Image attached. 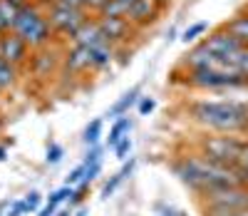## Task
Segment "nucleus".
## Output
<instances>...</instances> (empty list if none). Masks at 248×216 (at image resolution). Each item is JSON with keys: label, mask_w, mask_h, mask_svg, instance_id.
Returning <instances> with one entry per match:
<instances>
[{"label": "nucleus", "mask_w": 248, "mask_h": 216, "mask_svg": "<svg viewBox=\"0 0 248 216\" xmlns=\"http://www.w3.org/2000/svg\"><path fill=\"white\" fill-rule=\"evenodd\" d=\"M169 169L174 171V177L191 189L196 197H203L206 191L218 189V186H233L241 184L236 166H226V164H216L211 159H206L199 152H189V154H176L169 164ZM243 186V184H241Z\"/></svg>", "instance_id": "f257e3e1"}, {"label": "nucleus", "mask_w": 248, "mask_h": 216, "mask_svg": "<svg viewBox=\"0 0 248 216\" xmlns=\"http://www.w3.org/2000/svg\"><path fill=\"white\" fill-rule=\"evenodd\" d=\"M189 119L216 134L248 132V102L238 100H196L186 107Z\"/></svg>", "instance_id": "f03ea898"}, {"label": "nucleus", "mask_w": 248, "mask_h": 216, "mask_svg": "<svg viewBox=\"0 0 248 216\" xmlns=\"http://www.w3.org/2000/svg\"><path fill=\"white\" fill-rule=\"evenodd\" d=\"M13 33H17L23 37L30 45V50H43V48L52 45L55 33H52V25L47 20V5L43 0H32V3H28L25 8L17 10Z\"/></svg>", "instance_id": "7ed1b4c3"}, {"label": "nucleus", "mask_w": 248, "mask_h": 216, "mask_svg": "<svg viewBox=\"0 0 248 216\" xmlns=\"http://www.w3.org/2000/svg\"><path fill=\"white\" fill-rule=\"evenodd\" d=\"M246 144H248V137H238V134H211V137L206 134L196 142V152L216 164L236 166L243 157Z\"/></svg>", "instance_id": "20e7f679"}, {"label": "nucleus", "mask_w": 248, "mask_h": 216, "mask_svg": "<svg viewBox=\"0 0 248 216\" xmlns=\"http://www.w3.org/2000/svg\"><path fill=\"white\" fill-rule=\"evenodd\" d=\"M92 17L90 10L85 8H67V5H60V3H52L47 5V20L52 25V33L60 35V37H75L77 30L87 23V20Z\"/></svg>", "instance_id": "39448f33"}, {"label": "nucleus", "mask_w": 248, "mask_h": 216, "mask_svg": "<svg viewBox=\"0 0 248 216\" xmlns=\"http://www.w3.org/2000/svg\"><path fill=\"white\" fill-rule=\"evenodd\" d=\"M0 57H3L5 62H10V65H15L17 70H23V67H28V62L32 57V50L17 33L10 30V33H5L3 37H0Z\"/></svg>", "instance_id": "423d86ee"}, {"label": "nucleus", "mask_w": 248, "mask_h": 216, "mask_svg": "<svg viewBox=\"0 0 248 216\" xmlns=\"http://www.w3.org/2000/svg\"><path fill=\"white\" fill-rule=\"evenodd\" d=\"M203 48L209 50L214 57H218V60H229V57H233L236 52H241L246 48V42H241L236 35H231L226 28H221V30L211 33L209 37L203 40Z\"/></svg>", "instance_id": "0eeeda50"}, {"label": "nucleus", "mask_w": 248, "mask_h": 216, "mask_svg": "<svg viewBox=\"0 0 248 216\" xmlns=\"http://www.w3.org/2000/svg\"><path fill=\"white\" fill-rule=\"evenodd\" d=\"M161 8H164V3H159V0H137V3H132L127 8V23L134 30H144L159 17Z\"/></svg>", "instance_id": "6e6552de"}, {"label": "nucleus", "mask_w": 248, "mask_h": 216, "mask_svg": "<svg viewBox=\"0 0 248 216\" xmlns=\"http://www.w3.org/2000/svg\"><path fill=\"white\" fill-rule=\"evenodd\" d=\"M97 25L102 30V37H105L107 45H112L114 50L122 48L127 37L134 33V28L127 23V17H94Z\"/></svg>", "instance_id": "1a4fd4ad"}, {"label": "nucleus", "mask_w": 248, "mask_h": 216, "mask_svg": "<svg viewBox=\"0 0 248 216\" xmlns=\"http://www.w3.org/2000/svg\"><path fill=\"white\" fill-rule=\"evenodd\" d=\"M60 65H62V55H57L50 45V48H43V50H32L28 67L32 70L35 77H50Z\"/></svg>", "instance_id": "9d476101"}, {"label": "nucleus", "mask_w": 248, "mask_h": 216, "mask_svg": "<svg viewBox=\"0 0 248 216\" xmlns=\"http://www.w3.org/2000/svg\"><path fill=\"white\" fill-rule=\"evenodd\" d=\"M218 62H221V60L214 57L209 50H206L203 42H199L194 50H189V52L184 55L181 67H184V70H206V67H216Z\"/></svg>", "instance_id": "9b49d317"}, {"label": "nucleus", "mask_w": 248, "mask_h": 216, "mask_svg": "<svg viewBox=\"0 0 248 216\" xmlns=\"http://www.w3.org/2000/svg\"><path fill=\"white\" fill-rule=\"evenodd\" d=\"M62 67L70 70L72 75L90 72V48L72 45V48H70L65 55H62Z\"/></svg>", "instance_id": "f8f14e48"}, {"label": "nucleus", "mask_w": 248, "mask_h": 216, "mask_svg": "<svg viewBox=\"0 0 248 216\" xmlns=\"http://www.w3.org/2000/svg\"><path fill=\"white\" fill-rule=\"evenodd\" d=\"M102 42H105V37H102V30H99V25H97L94 15H92L87 23L77 30V35L72 37V45H82V48H97V45H102Z\"/></svg>", "instance_id": "ddd939ff"}, {"label": "nucleus", "mask_w": 248, "mask_h": 216, "mask_svg": "<svg viewBox=\"0 0 248 216\" xmlns=\"http://www.w3.org/2000/svg\"><path fill=\"white\" fill-rule=\"evenodd\" d=\"M114 55H117V50L112 45H107V42H102L97 48H90V72H99V70L109 67Z\"/></svg>", "instance_id": "4468645a"}, {"label": "nucleus", "mask_w": 248, "mask_h": 216, "mask_svg": "<svg viewBox=\"0 0 248 216\" xmlns=\"http://www.w3.org/2000/svg\"><path fill=\"white\" fill-rule=\"evenodd\" d=\"M139 95H141V90L139 87H132V90H127L124 92L114 104H112V110L107 112V117L109 119H119V117H127L129 115V110L134 104H139Z\"/></svg>", "instance_id": "2eb2a0df"}, {"label": "nucleus", "mask_w": 248, "mask_h": 216, "mask_svg": "<svg viewBox=\"0 0 248 216\" xmlns=\"http://www.w3.org/2000/svg\"><path fill=\"white\" fill-rule=\"evenodd\" d=\"M132 124H134V122H132L129 117H119V119H114V124L109 127L107 147H112V149H114V147H117V144H119L124 137H127V134L132 132Z\"/></svg>", "instance_id": "dca6fc26"}, {"label": "nucleus", "mask_w": 248, "mask_h": 216, "mask_svg": "<svg viewBox=\"0 0 248 216\" xmlns=\"http://www.w3.org/2000/svg\"><path fill=\"white\" fill-rule=\"evenodd\" d=\"M17 77H20V70L15 67V65H10V62H5L3 57H0V92L13 90L17 84Z\"/></svg>", "instance_id": "f3484780"}, {"label": "nucleus", "mask_w": 248, "mask_h": 216, "mask_svg": "<svg viewBox=\"0 0 248 216\" xmlns=\"http://www.w3.org/2000/svg\"><path fill=\"white\" fill-rule=\"evenodd\" d=\"M223 28L229 30L231 35H236L241 42H246V45H248V13L236 15V17H233V20H229V23H226Z\"/></svg>", "instance_id": "a211bd4d"}, {"label": "nucleus", "mask_w": 248, "mask_h": 216, "mask_svg": "<svg viewBox=\"0 0 248 216\" xmlns=\"http://www.w3.org/2000/svg\"><path fill=\"white\" fill-rule=\"evenodd\" d=\"M94 17H127V5L119 3V0H107V3L94 13Z\"/></svg>", "instance_id": "6ab92c4d"}, {"label": "nucleus", "mask_w": 248, "mask_h": 216, "mask_svg": "<svg viewBox=\"0 0 248 216\" xmlns=\"http://www.w3.org/2000/svg\"><path fill=\"white\" fill-rule=\"evenodd\" d=\"M99 139H102V119H92L85 129V134H82V142L87 147H97Z\"/></svg>", "instance_id": "aec40b11"}, {"label": "nucleus", "mask_w": 248, "mask_h": 216, "mask_svg": "<svg viewBox=\"0 0 248 216\" xmlns=\"http://www.w3.org/2000/svg\"><path fill=\"white\" fill-rule=\"evenodd\" d=\"M206 30H209V23H206V20H201V23H194V25H189L184 30V35H181V40L186 42V45H189V42H194V40H199Z\"/></svg>", "instance_id": "412c9836"}, {"label": "nucleus", "mask_w": 248, "mask_h": 216, "mask_svg": "<svg viewBox=\"0 0 248 216\" xmlns=\"http://www.w3.org/2000/svg\"><path fill=\"white\" fill-rule=\"evenodd\" d=\"M87 194H90V184H77L75 186V194H72L70 201H67V209L72 211L75 206H82V201L87 199Z\"/></svg>", "instance_id": "4be33fe9"}, {"label": "nucleus", "mask_w": 248, "mask_h": 216, "mask_svg": "<svg viewBox=\"0 0 248 216\" xmlns=\"http://www.w3.org/2000/svg\"><path fill=\"white\" fill-rule=\"evenodd\" d=\"M132 147H134V144H132V137L127 134V137H124V139L114 147V157H117L119 162H127V157L132 154Z\"/></svg>", "instance_id": "5701e85b"}, {"label": "nucleus", "mask_w": 248, "mask_h": 216, "mask_svg": "<svg viewBox=\"0 0 248 216\" xmlns=\"http://www.w3.org/2000/svg\"><path fill=\"white\" fill-rule=\"evenodd\" d=\"M82 179H85V164H77L70 174H67L65 186H77V184H82Z\"/></svg>", "instance_id": "b1692460"}, {"label": "nucleus", "mask_w": 248, "mask_h": 216, "mask_svg": "<svg viewBox=\"0 0 248 216\" xmlns=\"http://www.w3.org/2000/svg\"><path fill=\"white\" fill-rule=\"evenodd\" d=\"M62 157H65V149H62L60 144H55V142H52V144L47 147V157H45V162H47V164H60V162H62Z\"/></svg>", "instance_id": "393cba45"}, {"label": "nucleus", "mask_w": 248, "mask_h": 216, "mask_svg": "<svg viewBox=\"0 0 248 216\" xmlns=\"http://www.w3.org/2000/svg\"><path fill=\"white\" fill-rule=\"evenodd\" d=\"M23 201H25V206H28V214L40 211V204H43V194H40V191H30Z\"/></svg>", "instance_id": "a878e982"}, {"label": "nucleus", "mask_w": 248, "mask_h": 216, "mask_svg": "<svg viewBox=\"0 0 248 216\" xmlns=\"http://www.w3.org/2000/svg\"><path fill=\"white\" fill-rule=\"evenodd\" d=\"M122 182H124V179L119 177V171H117V174H114V177H112V179H109V182L105 184V189H102V199H109L112 194L117 191V186H119Z\"/></svg>", "instance_id": "bb28decb"}, {"label": "nucleus", "mask_w": 248, "mask_h": 216, "mask_svg": "<svg viewBox=\"0 0 248 216\" xmlns=\"http://www.w3.org/2000/svg\"><path fill=\"white\" fill-rule=\"evenodd\" d=\"M102 152H105V149H102L99 144L97 147H90V152H87V157L82 159V164L85 166H90V164H97V162H102Z\"/></svg>", "instance_id": "cd10ccee"}, {"label": "nucleus", "mask_w": 248, "mask_h": 216, "mask_svg": "<svg viewBox=\"0 0 248 216\" xmlns=\"http://www.w3.org/2000/svg\"><path fill=\"white\" fill-rule=\"evenodd\" d=\"M99 171H102V162L85 166V179H82V184H92V182H94V179L99 177Z\"/></svg>", "instance_id": "c85d7f7f"}, {"label": "nucleus", "mask_w": 248, "mask_h": 216, "mask_svg": "<svg viewBox=\"0 0 248 216\" xmlns=\"http://www.w3.org/2000/svg\"><path fill=\"white\" fill-rule=\"evenodd\" d=\"M154 107H156L154 97H139V115H141V117H144V115H152Z\"/></svg>", "instance_id": "c756f323"}, {"label": "nucleus", "mask_w": 248, "mask_h": 216, "mask_svg": "<svg viewBox=\"0 0 248 216\" xmlns=\"http://www.w3.org/2000/svg\"><path fill=\"white\" fill-rule=\"evenodd\" d=\"M134 166H137V159L132 157L129 162H124V164H122V169H119V177H122V179H127V177H132V171H134Z\"/></svg>", "instance_id": "7c9ffc66"}, {"label": "nucleus", "mask_w": 248, "mask_h": 216, "mask_svg": "<svg viewBox=\"0 0 248 216\" xmlns=\"http://www.w3.org/2000/svg\"><path fill=\"white\" fill-rule=\"evenodd\" d=\"M52 3H60V5H67V8H85V10H87V5H85V0H52Z\"/></svg>", "instance_id": "2f4dec72"}, {"label": "nucleus", "mask_w": 248, "mask_h": 216, "mask_svg": "<svg viewBox=\"0 0 248 216\" xmlns=\"http://www.w3.org/2000/svg\"><path fill=\"white\" fill-rule=\"evenodd\" d=\"M105 3H107V0H85V5H87V10H90L92 15H94L102 5H105Z\"/></svg>", "instance_id": "473e14b6"}, {"label": "nucleus", "mask_w": 248, "mask_h": 216, "mask_svg": "<svg viewBox=\"0 0 248 216\" xmlns=\"http://www.w3.org/2000/svg\"><path fill=\"white\" fill-rule=\"evenodd\" d=\"M10 30H13V25L8 23V17H5L3 13H0V37H3L5 33H10Z\"/></svg>", "instance_id": "72a5a7b5"}, {"label": "nucleus", "mask_w": 248, "mask_h": 216, "mask_svg": "<svg viewBox=\"0 0 248 216\" xmlns=\"http://www.w3.org/2000/svg\"><path fill=\"white\" fill-rule=\"evenodd\" d=\"M55 214H57V206H52V204H45L37 211V216H55Z\"/></svg>", "instance_id": "f704fd0d"}, {"label": "nucleus", "mask_w": 248, "mask_h": 216, "mask_svg": "<svg viewBox=\"0 0 248 216\" xmlns=\"http://www.w3.org/2000/svg\"><path fill=\"white\" fill-rule=\"evenodd\" d=\"M5 157H8V147H5V144H0V162H3Z\"/></svg>", "instance_id": "c9c22d12"}, {"label": "nucleus", "mask_w": 248, "mask_h": 216, "mask_svg": "<svg viewBox=\"0 0 248 216\" xmlns=\"http://www.w3.org/2000/svg\"><path fill=\"white\" fill-rule=\"evenodd\" d=\"M85 214H87V209H85V206H79V209H77L72 216H85Z\"/></svg>", "instance_id": "e433bc0d"}, {"label": "nucleus", "mask_w": 248, "mask_h": 216, "mask_svg": "<svg viewBox=\"0 0 248 216\" xmlns=\"http://www.w3.org/2000/svg\"><path fill=\"white\" fill-rule=\"evenodd\" d=\"M0 216H5V214H3V206H0Z\"/></svg>", "instance_id": "4c0bfd02"}, {"label": "nucleus", "mask_w": 248, "mask_h": 216, "mask_svg": "<svg viewBox=\"0 0 248 216\" xmlns=\"http://www.w3.org/2000/svg\"><path fill=\"white\" fill-rule=\"evenodd\" d=\"M159 3H164V5H167V0H159Z\"/></svg>", "instance_id": "58836bf2"}, {"label": "nucleus", "mask_w": 248, "mask_h": 216, "mask_svg": "<svg viewBox=\"0 0 248 216\" xmlns=\"http://www.w3.org/2000/svg\"><path fill=\"white\" fill-rule=\"evenodd\" d=\"M241 216H248V211H243V214H241Z\"/></svg>", "instance_id": "ea45409f"}, {"label": "nucleus", "mask_w": 248, "mask_h": 216, "mask_svg": "<svg viewBox=\"0 0 248 216\" xmlns=\"http://www.w3.org/2000/svg\"><path fill=\"white\" fill-rule=\"evenodd\" d=\"M0 129H3V119H0Z\"/></svg>", "instance_id": "a19ab883"}]
</instances>
